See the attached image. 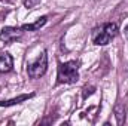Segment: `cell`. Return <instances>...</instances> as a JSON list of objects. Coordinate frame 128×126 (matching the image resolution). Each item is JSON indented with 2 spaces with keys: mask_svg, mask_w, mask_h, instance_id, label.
I'll return each instance as SVG.
<instances>
[{
  "mask_svg": "<svg viewBox=\"0 0 128 126\" xmlns=\"http://www.w3.org/2000/svg\"><path fill=\"white\" fill-rule=\"evenodd\" d=\"M115 116H116V122L119 125H122L125 122V107L122 104H116L115 105Z\"/></svg>",
  "mask_w": 128,
  "mask_h": 126,
  "instance_id": "52a82bcc",
  "label": "cell"
},
{
  "mask_svg": "<svg viewBox=\"0 0 128 126\" xmlns=\"http://www.w3.org/2000/svg\"><path fill=\"white\" fill-rule=\"evenodd\" d=\"M40 3V0H24V6L27 7V9H32L34 7L36 4H39Z\"/></svg>",
  "mask_w": 128,
  "mask_h": 126,
  "instance_id": "9c48e42d",
  "label": "cell"
},
{
  "mask_svg": "<svg viewBox=\"0 0 128 126\" xmlns=\"http://www.w3.org/2000/svg\"><path fill=\"white\" fill-rule=\"evenodd\" d=\"M22 27H4L2 31H0V40L4 42V43H10L16 39H20L22 36Z\"/></svg>",
  "mask_w": 128,
  "mask_h": 126,
  "instance_id": "277c9868",
  "label": "cell"
},
{
  "mask_svg": "<svg viewBox=\"0 0 128 126\" xmlns=\"http://www.w3.org/2000/svg\"><path fill=\"white\" fill-rule=\"evenodd\" d=\"M14 68V60L10 57V54L3 52L0 54V73H9Z\"/></svg>",
  "mask_w": 128,
  "mask_h": 126,
  "instance_id": "5b68a950",
  "label": "cell"
},
{
  "mask_svg": "<svg viewBox=\"0 0 128 126\" xmlns=\"http://www.w3.org/2000/svg\"><path fill=\"white\" fill-rule=\"evenodd\" d=\"M119 31V25L116 22H106L101 24L100 27H97L92 30V43L96 46H106L109 45Z\"/></svg>",
  "mask_w": 128,
  "mask_h": 126,
  "instance_id": "6da1fadb",
  "label": "cell"
},
{
  "mask_svg": "<svg viewBox=\"0 0 128 126\" xmlns=\"http://www.w3.org/2000/svg\"><path fill=\"white\" fill-rule=\"evenodd\" d=\"M46 21H48V16L45 15V16H40L36 22H33V24H24V25H21V27H22L24 31H37L40 27H43V25L46 24Z\"/></svg>",
  "mask_w": 128,
  "mask_h": 126,
  "instance_id": "8992f818",
  "label": "cell"
},
{
  "mask_svg": "<svg viewBox=\"0 0 128 126\" xmlns=\"http://www.w3.org/2000/svg\"><path fill=\"white\" fill-rule=\"evenodd\" d=\"M94 89H96L94 86H90V88L86 86V88L84 89V98H86L88 95H91V94H92V92H94Z\"/></svg>",
  "mask_w": 128,
  "mask_h": 126,
  "instance_id": "30bf717a",
  "label": "cell"
},
{
  "mask_svg": "<svg viewBox=\"0 0 128 126\" xmlns=\"http://www.w3.org/2000/svg\"><path fill=\"white\" fill-rule=\"evenodd\" d=\"M48 70V55L46 52H40L39 57L32 61V63L27 65V74L30 79H40Z\"/></svg>",
  "mask_w": 128,
  "mask_h": 126,
  "instance_id": "3957f363",
  "label": "cell"
},
{
  "mask_svg": "<svg viewBox=\"0 0 128 126\" xmlns=\"http://www.w3.org/2000/svg\"><path fill=\"white\" fill-rule=\"evenodd\" d=\"M79 63L78 61H67L58 64L57 79L58 83H76L79 80Z\"/></svg>",
  "mask_w": 128,
  "mask_h": 126,
  "instance_id": "7a4b0ae2",
  "label": "cell"
},
{
  "mask_svg": "<svg viewBox=\"0 0 128 126\" xmlns=\"http://www.w3.org/2000/svg\"><path fill=\"white\" fill-rule=\"evenodd\" d=\"M124 33H125V36H127V39H128V25L125 27V30H124Z\"/></svg>",
  "mask_w": 128,
  "mask_h": 126,
  "instance_id": "8fae6325",
  "label": "cell"
},
{
  "mask_svg": "<svg viewBox=\"0 0 128 126\" xmlns=\"http://www.w3.org/2000/svg\"><path fill=\"white\" fill-rule=\"evenodd\" d=\"M127 70H128V65H127Z\"/></svg>",
  "mask_w": 128,
  "mask_h": 126,
  "instance_id": "7c38bea8",
  "label": "cell"
},
{
  "mask_svg": "<svg viewBox=\"0 0 128 126\" xmlns=\"http://www.w3.org/2000/svg\"><path fill=\"white\" fill-rule=\"evenodd\" d=\"M32 96H33V94H30V95H21V96H18V98L9 99V101H3V102H0V105L8 107V105H14V104H20V102H22V101H26V99H28V98H32Z\"/></svg>",
  "mask_w": 128,
  "mask_h": 126,
  "instance_id": "ba28073f",
  "label": "cell"
}]
</instances>
